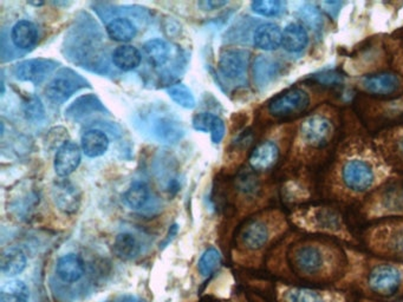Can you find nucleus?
Segmentation results:
<instances>
[{"mask_svg":"<svg viewBox=\"0 0 403 302\" xmlns=\"http://www.w3.org/2000/svg\"><path fill=\"white\" fill-rule=\"evenodd\" d=\"M308 103V94L303 89L293 88L272 99L268 103V111L275 117L286 119L306 110Z\"/></svg>","mask_w":403,"mask_h":302,"instance_id":"nucleus-1","label":"nucleus"},{"mask_svg":"<svg viewBox=\"0 0 403 302\" xmlns=\"http://www.w3.org/2000/svg\"><path fill=\"white\" fill-rule=\"evenodd\" d=\"M290 261L297 273L305 276H317L324 270V253L315 245H298L290 255Z\"/></svg>","mask_w":403,"mask_h":302,"instance_id":"nucleus-2","label":"nucleus"},{"mask_svg":"<svg viewBox=\"0 0 403 302\" xmlns=\"http://www.w3.org/2000/svg\"><path fill=\"white\" fill-rule=\"evenodd\" d=\"M368 285L375 294L391 296L402 286V273L395 265H380L371 270Z\"/></svg>","mask_w":403,"mask_h":302,"instance_id":"nucleus-3","label":"nucleus"},{"mask_svg":"<svg viewBox=\"0 0 403 302\" xmlns=\"http://www.w3.org/2000/svg\"><path fill=\"white\" fill-rule=\"evenodd\" d=\"M342 177L348 188L358 192L368 190L375 180L373 168L362 159L348 161L342 170Z\"/></svg>","mask_w":403,"mask_h":302,"instance_id":"nucleus-4","label":"nucleus"},{"mask_svg":"<svg viewBox=\"0 0 403 302\" xmlns=\"http://www.w3.org/2000/svg\"><path fill=\"white\" fill-rule=\"evenodd\" d=\"M56 61L37 58V59H29L17 64L14 66V76L17 79L23 82L41 83L48 77V74L52 72L56 68Z\"/></svg>","mask_w":403,"mask_h":302,"instance_id":"nucleus-5","label":"nucleus"},{"mask_svg":"<svg viewBox=\"0 0 403 302\" xmlns=\"http://www.w3.org/2000/svg\"><path fill=\"white\" fill-rule=\"evenodd\" d=\"M302 135L308 145L325 147L333 136V124L325 117L313 116L303 123Z\"/></svg>","mask_w":403,"mask_h":302,"instance_id":"nucleus-6","label":"nucleus"},{"mask_svg":"<svg viewBox=\"0 0 403 302\" xmlns=\"http://www.w3.org/2000/svg\"><path fill=\"white\" fill-rule=\"evenodd\" d=\"M81 149L77 144L66 142L55 156V172L59 177H68L79 168L81 163Z\"/></svg>","mask_w":403,"mask_h":302,"instance_id":"nucleus-7","label":"nucleus"},{"mask_svg":"<svg viewBox=\"0 0 403 302\" xmlns=\"http://www.w3.org/2000/svg\"><path fill=\"white\" fill-rule=\"evenodd\" d=\"M52 197L58 209L64 214H74L81 204V194L79 189L69 181H59L52 188Z\"/></svg>","mask_w":403,"mask_h":302,"instance_id":"nucleus-8","label":"nucleus"},{"mask_svg":"<svg viewBox=\"0 0 403 302\" xmlns=\"http://www.w3.org/2000/svg\"><path fill=\"white\" fill-rule=\"evenodd\" d=\"M86 273V265L82 257L77 254L70 253L58 259L56 263V274L59 280L66 283L79 281Z\"/></svg>","mask_w":403,"mask_h":302,"instance_id":"nucleus-9","label":"nucleus"},{"mask_svg":"<svg viewBox=\"0 0 403 302\" xmlns=\"http://www.w3.org/2000/svg\"><path fill=\"white\" fill-rule=\"evenodd\" d=\"M247 61V53L243 50H226L220 56L219 68L225 77L237 79L245 74Z\"/></svg>","mask_w":403,"mask_h":302,"instance_id":"nucleus-10","label":"nucleus"},{"mask_svg":"<svg viewBox=\"0 0 403 302\" xmlns=\"http://www.w3.org/2000/svg\"><path fill=\"white\" fill-rule=\"evenodd\" d=\"M279 157V149L276 143L266 141L253 149L250 156V165L257 172H266L277 163Z\"/></svg>","mask_w":403,"mask_h":302,"instance_id":"nucleus-11","label":"nucleus"},{"mask_svg":"<svg viewBox=\"0 0 403 302\" xmlns=\"http://www.w3.org/2000/svg\"><path fill=\"white\" fill-rule=\"evenodd\" d=\"M361 84L366 92L387 96L399 90L400 79L397 76L393 74H373L363 78Z\"/></svg>","mask_w":403,"mask_h":302,"instance_id":"nucleus-12","label":"nucleus"},{"mask_svg":"<svg viewBox=\"0 0 403 302\" xmlns=\"http://www.w3.org/2000/svg\"><path fill=\"white\" fill-rule=\"evenodd\" d=\"M240 241L247 250H258L268 241V229L262 221H250L240 234Z\"/></svg>","mask_w":403,"mask_h":302,"instance_id":"nucleus-13","label":"nucleus"},{"mask_svg":"<svg viewBox=\"0 0 403 302\" xmlns=\"http://www.w3.org/2000/svg\"><path fill=\"white\" fill-rule=\"evenodd\" d=\"M193 127L195 130L210 132V139L214 144L222 142L226 131L224 121L218 116L208 112L195 114L193 117Z\"/></svg>","mask_w":403,"mask_h":302,"instance_id":"nucleus-14","label":"nucleus"},{"mask_svg":"<svg viewBox=\"0 0 403 302\" xmlns=\"http://www.w3.org/2000/svg\"><path fill=\"white\" fill-rule=\"evenodd\" d=\"M253 41L258 49L273 51L282 46L283 32L278 25L266 23V24L260 25L259 28L255 30Z\"/></svg>","mask_w":403,"mask_h":302,"instance_id":"nucleus-15","label":"nucleus"},{"mask_svg":"<svg viewBox=\"0 0 403 302\" xmlns=\"http://www.w3.org/2000/svg\"><path fill=\"white\" fill-rule=\"evenodd\" d=\"M28 265V259L23 250L19 248H8L1 254V260H0V267L1 272L6 276L13 278L24 272Z\"/></svg>","mask_w":403,"mask_h":302,"instance_id":"nucleus-16","label":"nucleus"},{"mask_svg":"<svg viewBox=\"0 0 403 302\" xmlns=\"http://www.w3.org/2000/svg\"><path fill=\"white\" fill-rule=\"evenodd\" d=\"M308 32L302 25L293 23L283 31L282 46L288 52L298 53L308 46Z\"/></svg>","mask_w":403,"mask_h":302,"instance_id":"nucleus-17","label":"nucleus"},{"mask_svg":"<svg viewBox=\"0 0 403 302\" xmlns=\"http://www.w3.org/2000/svg\"><path fill=\"white\" fill-rule=\"evenodd\" d=\"M82 150L88 157L95 159L104 155L109 148V139L101 130H89L82 136Z\"/></svg>","mask_w":403,"mask_h":302,"instance_id":"nucleus-18","label":"nucleus"},{"mask_svg":"<svg viewBox=\"0 0 403 302\" xmlns=\"http://www.w3.org/2000/svg\"><path fill=\"white\" fill-rule=\"evenodd\" d=\"M38 32L36 25L29 21H18L13 26L11 32V39L16 48L21 50H29L37 41Z\"/></svg>","mask_w":403,"mask_h":302,"instance_id":"nucleus-19","label":"nucleus"},{"mask_svg":"<svg viewBox=\"0 0 403 302\" xmlns=\"http://www.w3.org/2000/svg\"><path fill=\"white\" fill-rule=\"evenodd\" d=\"M112 250L119 259L129 261L135 259L140 253V243L132 234L121 233L115 237Z\"/></svg>","mask_w":403,"mask_h":302,"instance_id":"nucleus-20","label":"nucleus"},{"mask_svg":"<svg viewBox=\"0 0 403 302\" xmlns=\"http://www.w3.org/2000/svg\"><path fill=\"white\" fill-rule=\"evenodd\" d=\"M140 51L132 46H121L112 53V61L122 71H132L140 66Z\"/></svg>","mask_w":403,"mask_h":302,"instance_id":"nucleus-21","label":"nucleus"},{"mask_svg":"<svg viewBox=\"0 0 403 302\" xmlns=\"http://www.w3.org/2000/svg\"><path fill=\"white\" fill-rule=\"evenodd\" d=\"M77 84H75L69 78H55L46 86V94L50 101L55 103H62L70 97L71 94L77 91Z\"/></svg>","mask_w":403,"mask_h":302,"instance_id":"nucleus-22","label":"nucleus"},{"mask_svg":"<svg viewBox=\"0 0 403 302\" xmlns=\"http://www.w3.org/2000/svg\"><path fill=\"white\" fill-rule=\"evenodd\" d=\"M107 32L111 39L127 43L135 37L137 29L134 23L127 18H116L107 25Z\"/></svg>","mask_w":403,"mask_h":302,"instance_id":"nucleus-23","label":"nucleus"},{"mask_svg":"<svg viewBox=\"0 0 403 302\" xmlns=\"http://www.w3.org/2000/svg\"><path fill=\"white\" fill-rule=\"evenodd\" d=\"M0 300L1 302H29V287L21 280L6 282L0 290Z\"/></svg>","mask_w":403,"mask_h":302,"instance_id":"nucleus-24","label":"nucleus"},{"mask_svg":"<svg viewBox=\"0 0 403 302\" xmlns=\"http://www.w3.org/2000/svg\"><path fill=\"white\" fill-rule=\"evenodd\" d=\"M144 51L149 63L155 68L165 66L166 61H168V46L162 39L155 38L147 41L144 46Z\"/></svg>","mask_w":403,"mask_h":302,"instance_id":"nucleus-25","label":"nucleus"},{"mask_svg":"<svg viewBox=\"0 0 403 302\" xmlns=\"http://www.w3.org/2000/svg\"><path fill=\"white\" fill-rule=\"evenodd\" d=\"M282 302H328L326 295L308 288H288L282 294Z\"/></svg>","mask_w":403,"mask_h":302,"instance_id":"nucleus-26","label":"nucleus"},{"mask_svg":"<svg viewBox=\"0 0 403 302\" xmlns=\"http://www.w3.org/2000/svg\"><path fill=\"white\" fill-rule=\"evenodd\" d=\"M149 197L148 187L144 182H134L124 192V202L132 209L142 208Z\"/></svg>","mask_w":403,"mask_h":302,"instance_id":"nucleus-27","label":"nucleus"},{"mask_svg":"<svg viewBox=\"0 0 403 302\" xmlns=\"http://www.w3.org/2000/svg\"><path fill=\"white\" fill-rule=\"evenodd\" d=\"M222 262V255L218 250L210 247L202 254L198 262L199 273L202 274L204 278H208L217 270L219 265Z\"/></svg>","mask_w":403,"mask_h":302,"instance_id":"nucleus-28","label":"nucleus"},{"mask_svg":"<svg viewBox=\"0 0 403 302\" xmlns=\"http://www.w3.org/2000/svg\"><path fill=\"white\" fill-rule=\"evenodd\" d=\"M169 97L177 103V105L182 106L185 109H193L195 106V99H194L192 91L184 85V84H175L170 86L168 90Z\"/></svg>","mask_w":403,"mask_h":302,"instance_id":"nucleus-29","label":"nucleus"},{"mask_svg":"<svg viewBox=\"0 0 403 302\" xmlns=\"http://www.w3.org/2000/svg\"><path fill=\"white\" fill-rule=\"evenodd\" d=\"M251 8L253 12L260 16L275 17L283 11L284 4L277 0H257L252 3Z\"/></svg>","mask_w":403,"mask_h":302,"instance_id":"nucleus-30","label":"nucleus"},{"mask_svg":"<svg viewBox=\"0 0 403 302\" xmlns=\"http://www.w3.org/2000/svg\"><path fill=\"white\" fill-rule=\"evenodd\" d=\"M301 18L305 21V24L308 25L311 29L321 30L323 25V17H322L320 10L311 4H306L301 8L299 11Z\"/></svg>","mask_w":403,"mask_h":302,"instance_id":"nucleus-31","label":"nucleus"},{"mask_svg":"<svg viewBox=\"0 0 403 302\" xmlns=\"http://www.w3.org/2000/svg\"><path fill=\"white\" fill-rule=\"evenodd\" d=\"M318 220V228L326 229V230H337L341 227L340 219L335 212L329 210H323L317 215Z\"/></svg>","mask_w":403,"mask_h":302,"instance_id":"nucleus-32","label":"nucleus"},{"mask_svg":"<svg viewBox=\"0 0 403 302\" xmlns=\"http://www.w3.org/2000/svg\"><path fill=\"white\" fill-rule=\"evenodd\" d=\"M387 250L395 256L403 257V227L393 232L388 240Z\"/></svg>","mask_w":403,"mask_h":302,"instance_id":"nucleus-33","label":"nucleus"},{"mask_svg":"<svg viewBox=\"0 0 403 302\" xmlns=\"http://www.w3.org/2000/svg\"><path fill=\"white\" fill-rule=\"evenodd\" d=\"M25 114H28L29 119H39L44 116V109L39 99L31 97L25 103Z\"/></svg>","mask_w":403,"mask_h":302,"instance_id":"nucleus-34","label":"nucleus"},{"mask_svg":"<svg viewBox=\"0 0 403 302\" xmlns=\"http://www.w3.org/2000/svg\"><path fill=\"white\" fill-rule=\"evenodd\" d=\"M316 81L323 85L335 86L342 82V76L335 71H328L324 74H317Z\"/></svg>","mask_w":403,"mask_h":302,"instance_id":"nucleus-35","label":"nucleus"},{"mask_svg":"<svg viewBox=\"0 0 403 302\" xmlns=\"http://www.w3.org/2000/svg\"><path fill=\"white\" fill-rule=\"evenodd\" d=\"M240 188L244 189L245 192H255L257 188V181L255 177L251 174H245L240 177Z\"/></svg>","mask_w":403,"mask_h":302,"instance_id":"nucleus-36","label":"nucleus"},{"mask_svg":"<svg viewBox=\"0 0 403 302\" xmlns=\"http://www.w3.org/2000/svg\"><path fill=\"white\" fill-rule=\"evenodd\" d=\"M227 3L226 1H202L199 3V6L202 8V10H218L219 8L222 6H225Z\"/></svg>","mask_w":403,"mask_h":302,"instance_id":"nucleus-37","label":"nucleus"},{"mask_svg":"<svg viewBox=\"0 0 403 302\" xmlns=\"http://www.w3.org/2000/svg\"><path fill=\"white\" fill-rule=\"evenodd\" d=\"M397 148H399V151L401 152V155L403 156V136L400 137L399 141H397Z\"/></svg>","mask_w":403,"mask_h":302,"instance_id":"nucleus-38","label":"nucleus"}]
</instances>
